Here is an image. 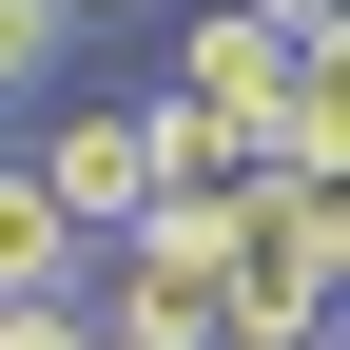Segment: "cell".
Listing matches in <instances>:
<instances>
[{"mask_svg":"<svg viewBox=\"0 0 350 350\" xmlns=\"http://www.w3.org/2000/svg\"><path fill=\"white\" fill-rule=\"evenodd\" d=\"M234 273H253V292H292V312H331V292H350V195H331V175H253Z\"/></svg>","mask_w":350,"mask_h":350,"instance_id":"6da1fadb","label":"cell"},{"mask_svg":"<svg viewBox=\"0 0 350 350\" xmlns=\"http://www.w3.org/2000/svg\"><path fill=\"white\" fill-rule=\"evenodd\" d=\"M292 59H312V39L234 20V0H195V20H175V98H195V117H234V156H253V117L292 98Z\"/></svg>","mask_w":350,"mask_h":350,"instance_id":"7a4b0ae2","label":"cell"},{"mask_svg":"<svg viewBox=\"0 0 350 350\" xmlns=\"http://www.w3.org/2000/svg\"><path fill=\"white\" fill-rule=\"evenodd\" d=\"M20 175H39V195L78 214V234H117V214H137V117H117V98H59Z\"/></svg>","mask_w":350,"mask_h":350,"instance_id":"3957f363","label":"cell"},{"mask_svg":"<svg viewBox=\"0 0 350 350\" xmlns=\"http://www.w3.org/2000/svg\"><path fill=\"white\" fill-rule=\"evenodd\" d=\"M253 175H331V195H350V39L292 59V98L253 117Z\"/></svg>","mask_w":350,"mask_h":350,"instance_id":"277c9868","label":"cell"},{"mask_svg":"<svg viewBox=\"0 0 350 350\" xmlns=\"http://www.w3.org/2000/svg\"><path fill=\"white\" fill-rule=\"evenodd\" d=\"M78 273H98V234H78V214L0 156V292H78Z\"/></svg>","mask_w":350,"mask_h":350,"instance_id":"5b68a950","label":"cell"},{"mask_svg":"<svg viewBox=\"0 0 350 350\" xmlns=\"http://www.w3.org/2000/svg\"><path fill=\"white\" fill-rule=\"evenodd\" d=\"M59 59H78L59 0H0V98H59Z\"/></svg>","mask_w":350,"mask_h":350,"instance_id":"8992f818","label":"cell"},{"mask_svg":"<svg viewBox=\"0 0 350 350\" xmlns=\"http://www.w3.org/2000/svg\"><path fill=\"white\" fill-rule=\"evenodd\" d=\"M234 20H273V39H350V0H234Z\"/></svg>","mask_w":350,"mask_h":350,"instance_id":"52a82bcc","label":"cell"},{"mask_svg":"<svg viewBox=\"0 0 350 350\" xmlns=\"http://www.w3.org/2000/svg\"><path fill=\"white\" fill-rule=\"evenodd\" d=\"M59 20H137V0H59Z\"/></svg>","mask_w":350,"mask_h":350,"instance_id":"ba28073f","label":"cell"},{"mask_svg":"<svg viewBox=\"0 0 350 350\" xmlns=\"http://www.w3.org/2000/svg\"><path fill=\"white\" fill-rule=\"evenodd\" d=\"M78 350H117V331H78Z\"/></svg>","mask_w":350,"mask_h":350,"instance_id":"9c48e42d","label":"cell"}]
</instances>
